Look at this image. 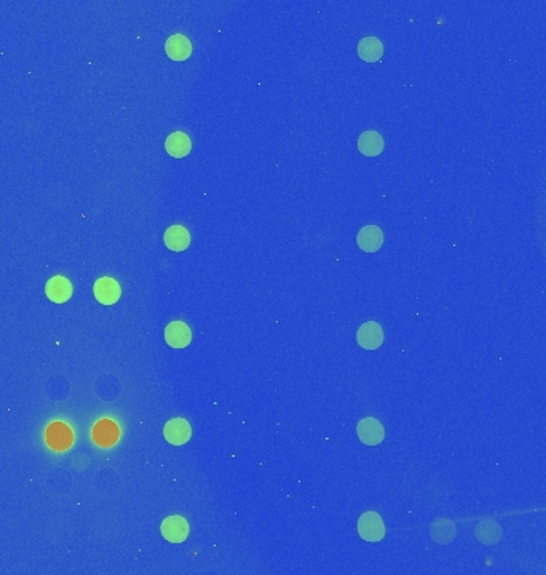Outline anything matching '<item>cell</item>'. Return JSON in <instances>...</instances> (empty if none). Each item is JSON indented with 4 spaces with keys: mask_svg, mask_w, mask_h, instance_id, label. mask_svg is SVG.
I'll list each match as a JSON object with an SVG mask.
<instances>
[{
    "mask_svg": "<svg viewBox=\"0 0 546 575\" xmlns=\"http://www.w3.org/2000/svg\"><path fill=\"white\" fill-rule=\"evenodd\" d=\"M72 432L71 428L62 422H53L46 428V443L55 450H66L72 444Z\"/></svg>",
    "mask_w": 546,
    "mask_h": 575,
    "instance_id": "obj_6",
    "label": "cell"
},
{
    "mask_svg": "<svg viewBox=\"0 0 546 575\" xmlns=\"http://www.w3.org/2000/svg\"><path fill=\"white\" fill-rule=\"evenodd\" d=\"M358 55L366 63H376V61L382 58L383 45L376 37H366L358 44Z\"/></svg>",
    "mask_w": 546,
    "mask_h": 575,
    "instance_id": "obj_15",
    "label": "cell"
},
{
    "mask_svg": "<svg viewBox=\"0 0 546 575\" xmlns=\"http://www.w3.org/2000/svg\"><path fill=\"white\" fill-rule=\"evenodd\" d=\"M93 291H95V298L104 305H112L120 299V284L111 277L96 280Z\"/></svg>",
    "mask_w": 546,
    "mask_h": 575,
    "instance_id": "obj_8",
    "label": "cell"
},
{
    "mask_svg": "<svg viewBox=\"0 0 546 575\" xmlns=\"http://www.w3.org/2000/svg\"><path fill=\"white\" fill-rule=\"evenodd\" d=\"M163 238L166 248L171 251H184L190 245V234L184 226H171Z\"/></svg>",
    "mask_w": 546,
    "mask_h": 575,
    "instance_id": "obj_13",
    "label": "cell"
},
{
    "mask_svg": "<svg viewBox=\"0 0 546 575\" xmlns=\"http://www.w3.org/2000/svg\"><path fill=\"white\" fill-rule=\"evenodd\" d=\"M358 532H360L363 540L381 542L385 537V526L382 518L374 511L363 513L360 521H358Z\"/></svg>",
    "mask_w": 546,
    "mask_h": 575,
    "instance_id": "obj_1",
    "label": "cell"
},
{
    "mask_svg": "<svg viewBox=\"0 0 546 575\" xmlns=\"http://www.w3.org/2000/svg\"><path fill=\"white\" fill-rule=\"evenodd\" d=\"M165 339L173 349H184L190 344L192 331L184 321H171L165 328Z\"/></svg>",
    "mask_w": 546,
    "mask_h": 575,
    "instance_id": "obj_7",
    "label": "cell"
},
{
    "mask_svg": "<svg viewBox=\"0 0 546 575\" xmlns=\"http://www.w3.org/2000/svg\"><path fill=\"white\" fill-rule=\"evenodd\" d=\"M358 246L366 253H374L381 250L383 245V234L377 226H366L360 230L356 237Z\"/></svg>",
    "mask_w": 546,
    "mask_h": 575,
    "instance_id": "obj_11",
    "label": "cell"
},
{
    "mask_svg": "<svg viewBox=\"0 0 546 575\" xmlns=\"http://www.w3.org/2000/svg\"><path fill=\"white\" fill-rule=\"evenodd\" d=\"M160 531H162V536L168 542L182 543L187 537H189L190 527L185 518L174 515V516L165 518L162 526H160Z\"/></svg>",
    "mask_w": 546,
    "mask_h": 575,
    "instance_id": "obj_2",
    "label": "cell"
},
{
    "mask_svg": "<svg viewBox=\"0 0 546 575\" xmlns=\"http://www.w3.org/2000/svg\"><path fill=\"white\" fill-rule=\"evenodd\" d=\"M163 435H165V439L170 444H173V446H182V444H185L190 439L192 427L185 419L176 417V419H171L170 422H166V426L163 428Z\"/></svg>",
    "mask_w": 546,
    "mask_h": 575,
    "instance_id": "obj_3",
    "label": "cell"
},
{
    "mask_svg": "<svg viewBox=\"0 0 546 575\" xmlns=\"http://www.w3.org/2000/svg\"><path fill=\"white\" fill-rule=\"evenodd\" d=\"M166 55L174 61H184L192 53V44L184 34H174L165 44Z\"/></svg>",
    "mask_w": 546,
    "mask_h": 575,
    "instance_id": "obj_12",
    "label": "cell"
},
{
    "mask_svg": "<svg viewBox=\"0 0 546 575\" xmlns=\"http://www.w3.org/2000/svg\"><path fill=\"white\" fill-rule=\"evenodd\" d=\"M45 293L50 300H53V302L56 304H62L71 299L72 284L66 277H61V275L51 277L48 282H46Z\"/></svg>",
    "mask_w": 546,
    "mask_h": 575,
    "instance_id": "obj_9",
    "label": "cell"
},
{
    "mask_svg": "<svg viewBox=\"0 0 546 575\" xmlns=\"http://www.w3.org/2000/svg\"><path fill=\"white\" fill-rule=\"evenodd\" d=\"M358 438L361 439L367 446H376V444L382 443L385 438V430L381 422L376 417H366L358 423L356 427Z\"/></svg>",
    "mask_w": 546,
    "mask_h": 575,
    "instance_id": "obj_4",
    "label": "cell"
},
{
    "mask_svg": "<svg viewBox=\"0 0 546 575\" xmlns=\"http://www.w3.org/2000/svg\"><path fill=\"white\" fill-rule=\"evenodd\" d=\"M383 138L377 131H366L360 136V141H358V149L360 152L367 155V157H376L383 150Z\"/></svg>",
    "mask_w": 546,
    "mask_h": 575,
    "instance_id": "obj_16",
    "label": "cell"
},
{
    "mask_svg": "<svg viewBox=\"0 0 546 575\" xmlns=\"http://www.w3.org/2000/svg\"><path fill=\"white\" fill-rule=\"evenodd\" d=\"M165 147H166V152H168L171 157L182 158L190 152L192 143H190V138L187 136L185 133L176 131L173 134H170L168 139H166Z\"/></svg>",
    "mask_w": 546,
    "mask_h": 575,
    "instance_id": "obj_14",
    "label": "cell"
},
{
    "mask_svg": "<svg viewBox=\"0 0 546 575\" xmlns=\"http://www.w3.org/2000/svg\"><path fill=\"white\" fill-rule=\"evenodd\" d=\"M118 437H120V430H118L116 422L109 421V419L98 422L95 428H93V438H95L96 444H100L102 448L113 446L117 443Z\"/></svg>",
    "mask_w": 546,
    "mask_h": 575,
    "instance_id": "obj_10",
    "label": "cell"
},
{
    "mask_svg": "<svg viewBox=\"0 0 546 575\" xmlns=\"http://www.w3.org/2000/svg\"><path fill=\"white\" fill-rule=\"evenodd\" d=\"M356 340L363 349L376 350L383 344V331L382 326L376 321H367L364 323L356 333Z\"/></svg>",
    "mask_w": 546,
    "mask_h": 575,
    "instance_id": "obj_5",
    "label": "cell"
}]
</instances>
